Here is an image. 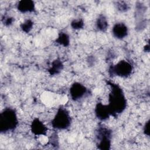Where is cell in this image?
<instances>
[{
    "label": "cell",
    "instance_id": "cell-1",
    "mask_svg": "<svg viewBox=\"0 0 150 150\" xmlns=\"http://www.w3.org/2000/svg\"><path fill=\"white\" fill-rule=\"evenodd\" d=\"M107 84L110 87L108 96V106L111 116L117 117L122 113L127 108V100L122 88L114 82L107 81Z\"/></svg>",
    "mask_w": 150,
    "mask_h": 150
},
{
    "label": "cell",
    "instance_id": "cell-2",
    "mask_svg": "<svg viewBox=\"0 0 150 150\" xmlns=\"http://www.w3.org/2000/svg\"><path fill=\"white\" fill-rule=\"evenodd\" d=\"M19 120L16 110L6 107L0 113V132L7 134L14 131L18 127Z\"/></svg>",
    "mask_w": 150,
    "mask_h": 150
},
{
    "label": "cell",
    "instance_id": "cell-3",
    "mask_svg": "<svg viewBox=\"0 0 150 150\" xmlns=\"http://www.w3.org/2000/svg\"><path fill=\"white\" fill-rule=\"evenodd\" d=\"M72 123V118L69 111L64 107L58 108L54 117L51 121L53 129L59 131L66 130L69 128Z\"/></svg>",
    "mask_w": 150,
    "mask_h": 150
},
{
    "label": "cell",
    "instance_id": "cell-4",
    "mask_svg": "<svg viewBox=\"0 0 150 150\" xmlns=\"http://www.w3.org/2000/svg\"><path fill=\"white\" fill-rule=\"evenodd\" d=\"M95 137L97 149L100 150L111 149L112 131L109 128L103 125H100L96 130Z\"/></svg>",
    "mask_w": 150,
    "mask_h": 150
},
{
    "label": "cell",
    "instance_id": "cell-5",
    "mask_svg": "<svg viewBox=\"0 0 150 150\" xmlns=\"http://www.w3.org/2000/svg\"><path fill=\"white\" fill-rule=\"evenodd\" d=\"M134 67L131 63L127 60H121L115 64L109 66L108 73L110 77L127 78L133 71Z\"/></svg>",
    "mask_w": 150,
    "mask_h": 150
},
{
    "label": "cell",
    "instance_id": "cell-6",
    "mask_svg": "<svg viewBox=\"0 0 150 150\" xmlns=\"http://www.w3.org/2000/svg\"><path fill=\"white\" fill-rule=\"evenodd\" d=\"M147 10L146 5L142 2H138L135 4V30L142 31L146 28L148 22L145 17V13Z\"/></svg>",
    "mask_w": 150,
    "mask_h": 150
},
{
    "label": "cell",
    "instance_id": "cell-7",
    "mask_svg": "<svg viewBox=\"0 0 150 150\" xmlns=\"http://www.w3.org/2000/svg\"><path fill=\"white\" fill-rule=\"evenodd\" d=\"M88 89L81 83L74 82L70 86L69 88V95L73 101H77L88 94Z\"/></svg>",
    "mask_w": 150,
    "mask_h": 150
},
{
    "label": "cell",
    "instance_id": "cell-8",
    "mask_svg": "<svg viewBox=\"0 0 150 150\" xmlns=\"http://www.w3.org/2000/svg\"><path fill=\"white\" fill-rule=\"evenodd\" d=\"M111 33L114 38L118 40H122L128 35V27L125 23L118 22L112 27Z\"/></svg>",
    "mask_w": 150,
    "mask_h": 150
},
{
    "label": "cell",
    "instance_id": "cell-9",
    "mask_svg": "<svg viewBox=\"0 0 150 150\" xmlns=\"http://www.w3.org/2000/svg\"><path fill=\"white\" fill-rule=\"evenodd\" d=\"M94 114L96 117L100 121H105L111 116L110 108L107 104L101 102H98L94 108Z\"/></svg>",
    "mask_w": 150,
    "mask_h": 150
},
{
    "label": "cell",
    "instance_id": "cell-10",
    "mask_svg": "<svg viewBox=\"0 0 150 150\" xmlns=\"http://www.w3.org/2000/svg\"><path fill=\"white\" fill-rule=\"evenodd\" d=\"M31 132L35 136H46L47 128L46 125L38 118H35L30 125Z\"/></svg>",
    "mask_w": 150,
    "mask_h": 150
},
{
    "label": "cell",
    "instance_id": "cell-11",
    "mask_svg": "<svg viewBox=\"0 0 150 150\" xmlns=\"http://www.w3.org/2000/svg\"><path fill=\"white\" fill-rule=\"evenodd\" d=\"M16 8L22 13H33L36 11L35 4L32 0L19 1L16 5Z\"/></svg>",
    "mask_w": 150,
    "mask_h": 150
},
{
    "label": "cell",
    "instance_id": "cell-12",
    "mask_svg": "<svg viewBox=\"0 0 150 150\" xmlns=\"http://www.w3.org/2000/svg\"><path fill=\"white\" fill-rule=\"evenodd\" d=\"M64 68V64L60 59L57 58L53 60L50 66L47 69V71L50 76H56L61 73Z\"/></svg>",
    "mask_w": 150,
    "mask_h": 150
},
{
    "label": "cell",
    "instance_id": "cell-13",
    "mask_svg": "<svg viewBox=\"0 0 150 150\" xmlns=\"http://www.w3.org/2000/svg\"><path fill=\"white\" fill-rule=\"evenodd\" d=\"M95 26L96 29L101 32H105L109 26L108 21L106 16L104 14H99L96 18Z\"/></svg>",
    "mask_w": 150,
    "mask_h": 150
},
{
    "label": "cell",
    "instance_id": "cell-14",
    "mask_svg": "<svg viewBox=\"0 0 150 150\" xmlns=\"http://www.w3.org/2000/svg\"><path fill=\"white\" fill-rule=\"evenodd\" d=\"M55 42L63 47H68L70 43V36L66 32L61 31L59 33L58 36L55 40Z\"/></svg>",
    "mask_w": 150,
    "mask_h": 150
},
{
    "label": "cell",
    "instance_id": "cell-15",
    "mask_svg": "<svg viewBox=\"0 0 150 150\" xmlns=\"http://www.w3.org/2000/svg\"><path fill=\"white\" fill-rule=\"evenodd\" d=\"M34 26V22L31 19H27L25 20L20 25V28L22 30V32L28 33H29L32 29H33Z\"/></svg>",
    "mask_w": 150,
    "mask_h": 150
},
{
    "label": "cell",
    "instance_id": "cell-16",
    "mask_svg": "<svg viewBox=\"0 0 150 150\" xmlns=\"http://www.w3.org/2000/svg\"><path fill=\"white\" fill-rule=\"evenodd\" d=\"M114 5L116 9L121 13L126 12L129 10L130 8L129 5L125 1H116L115 2Z\"/></svg>",
    "mask_w": 150,
    "mask_h": 150
},
{
    "label": "cell",
    "instance_id": "cell-17",
    "mask_svg": "<svg viewBox=\"0 0 150 150\" xmlns=\"http://www.w3.org/2000/svg\"><path fill=\"white\" fill-rule=\"evenodd\" d=\"M71 28L76 30H79L83 29L84 26V21L82 18L74 19L70 23Z\"/></svg>",
    "mask_w": 150,
    "mask_h": 150
},
{
    "label": "cell",
    "instance_id": "cell-18",
    "mask_svg": "<svg viewBox=\"0 0 150 150\" xmlns=\"http://www.w3.org/2000/svg\"><path fill=\"white\" fill-rule=\"evenodd\" d=\"M1 21L4 26L9 27L13 23L15 22V18L12 16L4 15L3 16H2Z\"/></svg>",
    "mask_w": 150,
    "mask_h": 150
},
{
    "label": "cell",
    "instance_id": "cell-19",
    "mask_svg": "<svg viewBox=\"0 0 150 150\" xmlns=\"http://www.w3.org/2000/svg\"><path fill=\"white\" fill-rule=\"evenodd\" d=\"M49 143L53 146L59 145V138L56 132H54L52 134L49 138Z\"/></svg>",
    "mask_w": 150,
    "mask_h": 150
},
{
    "label": "cell",
    "instance_id": "cell-20",
    "mask_svg": "<svg viewBox=\"0 0 150 150\" xmlns=\"http://www.w3.org/2000/svg\"><path fill=\"white\" fill-rule=\"evenodd\" d=\"M97 62V59L95 56L90 55L87 57V63L88 66H93L95 65L96 63Z\"/></svg>",
    "mask_w": 150,
    "mask_h": 150
},
{
    "label": "cell",
    "instance_id": "cell-21",
    "mask_svg": "<svg viewBox=\"0 0 150 150\" xmlns=\"http://www.w3.org/2000/svg\"><path fill=\"white\" fill-rule=\"evenodd\" d=\"M143 132L144 135L149 137V120L145 122L143 127Z\"/></svg>",
    "mask_w": 150,
    "mask_h": 150
},
{
    "label": "cell",
    "instance_id": "cell-22",
    "mask_svg": "<svg viewBox=\"0 0 150 150\" xmlns=\"http://www.w3.org/2000/svg\"><path fill=\"white\" fill-rule=\"evenodd\" d=\"M144 51L145 52H148V53L149 52V43H148V44H146L144 46Z\"/></svg>",
    "mask_w": 150,
    "mask_h": 150
}]
</instances>
